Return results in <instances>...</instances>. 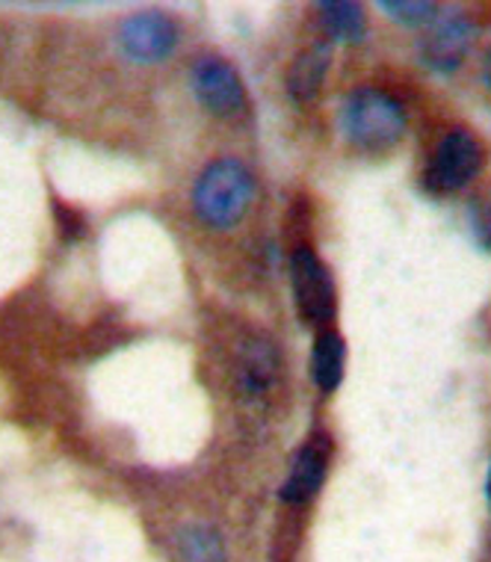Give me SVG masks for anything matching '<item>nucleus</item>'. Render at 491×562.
I'll return each mask as SVG.
<instances>
[{
    "label": "nucleus",
    "instance_id": "nucleus-1",
    "mask_svg": "<svg viewBox=\"0 0 491 562\" xmlns=\"http://www.w3.org/2000/svg\"><path fill=\"white\" fill-rule=\"evenodd\" d=\"M341 131L358 151L382 155L394 148L405 134V110L394 95L382 89H353L341 108Z\"/></svg>",
    "mask_w": 491,
    "mask_h": 562
},
{
    "label": "nucleus",
    "instance_id": "nucleus-2",
    "mask_svg": "<svg viewBox=\"0 0 491 562\" xmlns=\"http://www.w3.org/2000/svg\"><path fill=\"white\" fill-rule=\"evenodd\" d=\"M252 195H255V181L249 169L241 160L222 157V160H213L196 181V214L213 228H232L249 211Z\"/></svg>",
    "mask_w": 491,
    "mask_h": 562
},
{
    "label": "nucleus",
    "instance_id": "nucleus-3",
    "mask_svg": "<svg viewBox=\"0 0 491 562\" xmlns=\"http://www.w3.org/2000/svg\"><path fill=\"white\" fill-rule=\"evenodd\" d=\"M290 288H293L299 317L309 326H323V323L335 321V279L311 246H299L290 255Z\"/></svg>",
    "mask_w": 491,
    "mask_h": 562
},
{
    "label": "nucleus",
    "instance_id": "nucleus-4",
    "mask_svg": "<svg viewBox=\"0 0 491 562\" xmlns=\"http://www.w3.org/2000/svg\"><path fill=\"white\" fill-rule=\"evenodd\" d=\"M482 148L468 131H450L435 148L433 160L426 166V187L433 193H456L462 190L473 175L480 172Z\"/></svg>",
    "mask_w": 491,
    "mask_h": 562
},
{
    "label": "nucleus",
    "instance_id": "nucleus-5",
    "mask_svg": "<svg viewBox=\"0 0 491 562\" xmlns=\"http://www.w3.org/2000/svg\"><path fill=\"white\" fill-rule=\"evenodd\" d=\"M190 83H193L199 104L211 110L213 116H234L246 104V89H243L237 68L220 57L196 59Z\"/></svg>",
    "mask_w": 491,
    "mask_h": 562
},
{
    "label": "nucleus",
    "instance_id": "nucleus-6",
    "mask_svg": "<svg viewBox=\"0 0 491 562\" xmlns=\"http://www.w3.org/2000/svg\"><path fill=\"white\" fill-rule=\"evenodd\" d=\"M119 45L136 63H145V66L160 63L178 45V27L164 12H136V15L122 21Z\"/></svg>",
    "mask_w": 491,
    "mask_h": 562
},
{
    "label": "nucleus",
    "instance_id": "nucleus-7",
    "mask_svg": "<svg viewBox=\"0 0 491 562\" xmlns=\"http://www.w3.org/2000/svg\"><path fill=\"white\" fill-rule=\"evenodd\" d=\"M473 30L471 21L459 15V12H450L444 19H435L433 33L426 36L424 45H421V57L429 68L442 71V75H450L456 68L462 66L468 50H471Z\"/></svg>",
    "mask_w": 491,
    "mask_h": 562
},
{
    "label": "nucleus",
    "instance_id": "nucleus-8",
    "mask_svg": "<svg viewBox=\"0 0 491 562\" xmlns=\"http://www.w3.org/2000/svg\"><path fill=\"white\" fill-rule=\"evenodd\" d=\"M328 438H311L299 447L297 456L290 459V471L281 483V501L288 504H309L311 497L317 495L320 485L326 480L328 471Z\"/></svg>",
    "mask_w": 491,
    "mask_h": 562
},
{
    "label": "nucleus",
    "instance_id": "nucleus-9",
    "mask_svg": "<svg viewBox=\"0 0 491 562\" xmlns=\"http://www.w3.org/2000/svg\"><path fill=\"white\" fill-rule=\"evenodd\" d=\"M279 376V356L270 340H249L237 364V385L249 397H264Z\"/></svg>",
    "mask_w": 491,
    "mask_h": 562
},
{
    "label": "nucleus",
    "instance_id": "nucleus-10",
    "mask_svg": "<svg viewBox=\"0 0 491 562\" xmlns=\"http://www.w3.org/2000/svg\"><path fill=\"white\" fill-rule=\"evenodd\" d=\"M328 63H332V45L328 42H317L311 45L293 59V66L288 68V92L297 101H311L317 98V92L326 83Z\"/></svg>",
    "mask_w": 491,
    "mask_h": 562
},
{
    "label": "nucleus",
    "instance_id": "nucleus-11",
    "mask_svg": "<svg viewBox=\"0 0 491 562\" xmlns=\"http://www.w3.org/2000/svg\"><path fill=\"white\" fill-rule=\"evenodd\" d=\"M344 368H347V340L332 329L320 331L317 340H314V349H311V379H314V385L323 394H332L344 379Z\"/></svg>",
    "mask_w": 491,
    "mask_h": 562
},
{
    "label": "nucleus",
    "instance_id": "nucleus-12",
    "mask_svg": "<svg viewBox=\"0 0 491 562\" xmlns=\"http://www.w3.org/2000/svg\"><path fill=\"white\" fill-rule=\"evenodd\" d=\"M323 30L335 42H361L367 33L365 10L353 0H323L317 7Z\"/></svg>",
    "mask_w": 491,
    "mask_h": 562
},
{
    "label": "nucleus",
    "instance_id": "nucleus-13",
    "mask_svg": "<svg viewBox=\"0 0 491 562\" xmlns=\"http://www.w3.org/2000/svg\"><path fill=\"white\" fill-rule=\"evenodd\" d=\"M178 548H181L183 562H225L222 536L204 524H193V527L181 530Z\"/></svg>",
    "mask_w": 491,
    "mask_h": 562
},
{
    "label": "nucleus",
    "instance_id": "nucleus-14",
    "mask_svg": "<svg viewBox=\"0 0 491 562\" xmlns=\"http://www.w3.org/2000/svg\"><path fill=\"white\" fill-rule=\"evenodd\" d=\"M379 10L405 27H424V24H433L438 19V7L429 0H382Z\"/></svg>",
    "mask_w": 491,
    "mask_h": 562
},
{
    "label": "nucleus",
    "instance_id": "nucleus-15",
    "mask_svg": "<svg viewBox=\"0 0 491 562\" xmlns=\"http://www.w3.org/2000/svg\"><path fill=\"white\" fill-rule=\"evenodd\" d=\"M54 220L59 225V234L66 237V240H80L83 234H87V225H83V216L78 211H71L63 202H54Z\"/></svg>",
    "mask_w": 491,
    "mask_h": 562
},
{
    "label": "nucleus",
    "instance_id": "nucleus-16",
    "mask_svg": "<svg viewBox=\"0 0 491 562\" xmlns=\"http://www.w3.org/2000/svg\"><path fill=\"white\" fill-rule=\"evenodd\" d=\"M477 234H480L482 246H491V207L480 211L477 216Z\"/></svg>",
    "mask_w": 491,
    "mask_h": 562
},
{
    "label": "nucleus",
    "instance_id": "nucleus-17",
    "mask_svg": "<svg viewBox=\"0 0 491 562\" xmlns=\"http://www.w3.org/2000/svg\"><path fill=\"white\" fill-rule=\"evenodd\" d=\"M482 78H486V87L491 89V50H489V57H486V68H482Z\"/></svg>",
    "mask_w": 491,
    "mask_h": 562
},
{
    "label": "nucleus",
    "instance_id": "nucleus-18",
    "mask_svg": "<svg viewBox=\"0 0 491 562\" xmlns=\"http://www.w3.org/2000/svg\"><path fill=\"white\" fill-rule=\"evenodd\" d=\"M486 492H489V501H491V468H489V483H486Z\"/></svg>",
    "mask_w": 491,
    "mask_h": 562
}]
</instances>
